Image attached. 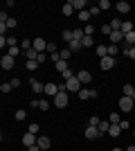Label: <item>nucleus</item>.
Segmentation results:
<instances>
[{
	"mask_svg": "<svg viewBox=\"0 0 135 151\" xmlns=\"http://www.w3.org/2000/svg\"><path fill=\"white\" fill-rule=\"evenodd\" d=\"M133 106H135V99H131V97H119V111L122 113H131L133 111Z\"/></svg>",
	"mask_w": 135,
	"mask_h": 151,
	"instance_id": "obj_1",
	"label": "nucleus"
},
{
	"mask_svg": "<svg viewBox=\"0 0 135 151\" xmlns=\"http://www.w3.org/2000/svg\"><path fill=\"white\" fill-rule=\"evenodd\" d=\"M81 86H84V83L79 81L77 77H72V79H68V81H65V88H68V93H79V90H81Z\"/></svg>",
	"mask_w": 135,
	"mask_h": 151,
	"instance_id": "obj_2",
	"label": "nucleus"
},
{
	"mask_svg": "<svg viewBox=\"0 0 135 151\" xmlns=\"http://www.w3.org/2000/svg\"><path fill=\"white\" fill-rule=\"evenodd\" d=\"M54 106L56 108H65L68 106V93H59L56 97H54Z\"/></svg>",
	"mask_w": 135,
	"mask_h": 151,
	"instance_id": "obj_3",
	"label": "nucleus"
},
{
	"mask_svg": "<svg viewBox=\"0 0 135 151\" xmlns=\"http://www.w3.org/2000/svg\"><path fill=\"white\" fill-rule=\"evenodd\" d=\"M32 47H34L36 52H45V50H47V41L39 36V38H34V41H32Z\"/></svg>",
	"mask_w": 135,
	"mask_h": 151,
	"instance_id": "obj_4",
	"label": "nucleus"
},
{
	"mask_svg": "<svg viewBox=\"0 0 135 151\" xmlns=\"http://www.w3.org/2000/svg\"><path fill=\"white\" fill-rule=\"evenodd\" d=\"M77 95H79V99H90V97H97V90L95 88H81Z\"/></svg>",
	"mask_w": 135,
	"mask_h": 151,
	"instance_id": "obj_5",
	"label": "nucleus"
},
{
	"mask_svg": "<svg viewBox=\"0 0 135 151\" xmlns=\"http://www.w3.org/2000/svg\"><path fill=\"white\" fill-rule=\"evenodd\" d=\"M104 133L99 131V129H97V126H88V129H86V138L88 140H95V138H101Z\"/></svg>",
	"mask_w": 135,
	"mask_h": 151,
	"instance_id": "obj_6",
	"label": "nucleus"
},
{
	"mask_svg": "<svg viewBox=\"0 0 135 151\" xmlns=\"http://www.w3.org/2000/svg\"><path fill=\"white\" fill-rule=\"evenodd\" d=\"M36 140H39V135H34V133L27 131L25 135H23V145H25V147H32V145H36Z\"/></svg>",
	"mask_w": 135,
	"mask_h": 151,
	"instance_id": "obj_7",
	"label": "nucleus"
},
{
	"mask_svg": "<svg viewBox=\"0 0 135 151\" xmlns=\"http://www.w3.org/2000/svg\"><path fill=\"white\" fill-rule=\"evenodd\" d=\"M77 79L81 83H90V81H92V75H90L88 70H79V72H77Z\"/></svg>",
	"mask_w": 135,
	"mask_h": 151,
	"instance_id": "obj_8",
	"label": "nucleus"
},
{
	"mask_svg": "<svg viewBox=\"0 0 135 151\" xmlns=\"http://www.w3.org/2000/svg\"><path fill=\"white\" fill-rule=\"evenodd\" d=\"M36 145H39L41 149H45V151H47V149H50V145H52V140L47 138V135H39V140H36Z\"/></svg>",
	"mask_w": 135,
	"mask_h": 151,
	"instance_id": "obj_9",
	"label": "nucleus"
},
{
	"mask_svg": "<svg viewBox=\"0 0 135 151\" xmlns=\"http://www.w3.org/2000/svg\"><path fill=\"white\" fill-rule=\"evenodd\" d=\"M0 65H2V70H11L14 68V57H9V54L2 57V59H0Z\"/></svg>",
	"mask_w": 135,
	"mask_h": 151,
	"instance_id": "obj_10",
	"label": "nucleus"
},
{
	"mask_svg": "<svg viewBox=\"0 0 135 151\" xmlns=\"http://www.w3.org/2000/svg\"><path fill=\"white\" fill-rule=\"evenodd\" d=\"M99 65H101V70H110L113 65H115V59L113 57H104L101 61H99Z\"/></svg>",
	"mask_w": 135,
	"mask_h": 151,
	"instance_id": "obj_11",
	"label": "nucleus"
},
{
	"mask_svg": "<svg viewBox=\"0 0 135 151\" xmlns=\"http://www.w3.org/2000/svg\"><path fill=\"white\" fill-rule=\"evenodd\" d=\"M115 9H117L119 14H129V12H131V5L126 2V0H119V2L115 5Z\"/></svg>",
	"mask_w": 135,
	"mask_h": 151,
	"instance_id": "obj_12",
	"label": "nucleus"
},
{
	"mask_svg": "<svg viewBox=\"0 0 135 151\" xmlns=\"http://www.w3.org/2000/svg\"><path fill=\"white\" fill-rule=\"evenodd\" d=\"M45 95L56 97V95H59V86H56V83H45Z\"/></svg>",
	"mask_w": 135,
	"mask_h": 151,
	"instance_id": "obj_13",
	"label": "nucleus"
},
{
	"mask_svg": "<svg viewBox=\"0 0 135 151\" xmlns=\"http://www.w3.org/2000/svg\"><path fill=\"white\" fill-rule=\"evenodd\" d=\"M72 7L77 9V14H79V12H86V7H88V0H72Z\"/></svg>",
	"mask_w": 135,
	"mask_h": 151,
	"instance_id": "obj_14",
	"label": "nucleus"
},
{
	"mask_svg": "<svg viewBox=\"0 0 135 151\" xmlns=\"http://www.w3.org/2000/svg\"><path fill=\"white\" fill-rule=\"evenodd\" d=\"M32 106H34V108H41V111H47V108H50V101H45V99H34Z\"/></svg>",
	"mask_w": 135,
	"mask_h": 151,
	"instance_id": "obj_15",
	"label": "nucleus"
},
{
	"mask_svg": "<svg viewBox=\"0 0 135 151\" xmlns=\"http://www.w3.org/2000/svg\"><path fill=\"white\" fill-rule=\"evenodd\" d=\"M95 52H97V57H99V61H101L104 57H108V45H97Z\"/></svg>",
	"mask_w": 135,
	"mask_h": 151,
	"instance_id": "obj_16",
	"label": "nucleus"
},
{
	"mask_svg": "<svg viewBox=\"0 0 135 151\" xmlns=\"http://www.w3.org/2000/svg\"><path fill=\"white\" fill-rule=\"evenodd\" d=\"M115 43H124V34L122 32H113V34H110V45H115Z\"/></svg>",
	"mask_w": 135,
	"mask_h": 151,
	"instance_id": "obj_17",
	"label": "nucleus"
},
{
	"mask_svg": "<svg viewBox=\"0 0 135 151\" xmlns=\"http://www.w3.org/2000/svg\"><path fill=\"white\" fill-rule=\"evenodd\" d=\"M133 27H135V25L131 23V20H124V23H122V29H119V32L126 36V34H131V32H133Z\"/></svg>",
	"mask_w": 135,
	"mask_h": 151,
	"instance_id": "obj_18",
	"label": "nucleus"
},
{
	"mask_svg": "<svg viewBox=\"0 0 135 151\" xmlns=\"http://www.w3.org/2000/svg\"><path fill=\"white\" fill-rule=\"evenodd\" d=\"M29 83H32V90H34V93H45V86L39 81V79H32Z\"/></svg>",
	"mask_w": 135,
	"mask_h": 151,
	"instance_id": "obj_19",
	"label": "nucleus"
},
{
	"mask_svg": "<svg viewBox=\"0 0 135 151\" xmlns=\"http://www.w3.org/2000/svg\"><path fill=\"white\" fill-rule=\"evenodd\" d=\"M68 47H70L72 54H74V52H81V50H84V43H81V41H70V45H68Z\"/></svg>",
	"mask_w": 135,
	"mask_h": 151,
	"instance_id": "obj_20",
	"label": "nucleus"
},
{
	"mask_svg": "<svg viewBox=\"0 0 135 151\" xmlns=\"http://www.w3.org/2000/svg\"><path fill=\"white\" fill-rule=\"evenodd\" d=\"M108 135H113V138L122 135V126H119V124H110V129H108Z\"/></svg>",
	"mask_w": 135,
	"mask_h": 151,
	"instance_id": "obj_21",
	"label": "nucleus"
},
{
	"mask_svg": "<svg viewBox=\"0 0 135 151\" xmlns=\"http://www.w3.org/2000/svg\"><path fill=\"white\" fill-rule=\"evenodd\" d=\"M124 45H126V47H133L135 45V32H131V34L124 36Z\"/></svg>",
	"mask_w": 135,
	"mask_h": 151,
	"instance_id": "obj_22",
	"label": "nucleus"
},
{
	"mask_svg": "<svg viewBox=\"0 0 135 151\" xmlns=\"http://www.w3.org/2000/svg\"><path fill=\"white\" fill-rule=\"evenodd\" d=\"M84 36H86V32L84 29H72V41H84Z\"/></svg>",
	"mask_w": 135,
	"mask_h": 151,
	"instance_id": "obj_23",
	"label": "nucleus"
},
{
	"mask_svg": "<svg viewBox=\"0 0 135 151\" xmlns=\"http://www.w3.org/2000/svg\"><path fill=\"white\" fill-rule=\"evenodd\" d=\"M61 12H63V16H72V14H74V7H72V0H70V2H65Z\"/></svg>",
	"mask_w": 135,
	"mask_h": 151,
	"instance_id": "obj_24",
	"label": "nucleus"
},
{
	"mask_svg": "<svg viewBox=\"0 0 135 151\" xmlns=\"http://www.w3.org/2000/svg\"><path fill=\"white\" fill-rule=\"evenodd\" d=\"M124 95H126V97H131V99H135V86L126 83V86H124Z\"/></svg>",
	"mask_w": 135,
	"mask_h": 151,
	"instance_id": "obj_25",
	"label": "nucleus"
},
{
	"mask_svg": "<svg viewBox=\"0 0 135 151\" xmlns=\"http://www.w3.org/2000/svg\"><path fill=\"white\" fill-rule=\"evenodd\" d=\"M81 43H84V47H97L92 36H84V41H81Z\"/></svg>",
	"mask_w": 135,
	"mask_h": 151,
	"instance_id": "obj_26",
	"label": "nucleus"
},
{
	"mask_svg": "<svg viewBox=\"0 0 135 151\" xmlns=\"http://www.w3.org/2000/svg\"><path fill=\"white\" fill-rule=\"evenodd\" d=\"M59 54H61V59H63V61H68V59L72 57V50H70V47H63V50L59 52Z\"/></svg>",
	"mask_w": 135,
	"mask_h": 151,
	"instance_id": "obj_27",
	"label": "nucleus"
},
{
	"mask_svg": "<svg viewBox=\"0 0 135 151\" xmlns=\"http://www.w3.org/2000/svg\"><path fill=\"white\" fill-rule=\"evenodd\" d=\"M68 68H70V65H68V61H63V59H61V61L56 63V72H65Z\"/></svg>",
	"mask_w": 135,
	"mask_h": 151,
	"instance_id": "obj_28",
	"label": "nucleus"
},
{
	"mask_svg": "<svg viewBox=\"0 0 135 151\" xmlns=\"http://www.w3.org/2000/svg\"><path fill=\"white\" fill-rule=\"evenodd\" d=\"M90 18H92V16H90L88 9H86V12H79V20H81V23H88Z\"/></svg>",
	"mask_w": 135,
	"mask_h": 151,
	"instance_id": "obj_29",
	"label": "nucleus"
},
{
	"mask_svg": "<svg viewBox=\"0 0 135 151\" xmlns=\"http://www.w3.org/2000/svg\"><path fill=\"white\" fill-rule=\"evenodd\" d=\"M11 90H14V86H11V83H2V86H0V93H2V95H7V93H11Z\"/></svg>",
	"mask_w": 135,
	"mask_h": 151,
	"instance_id": "obj_30",
	"label": "nucleus"
},
{
	"mask_svg": "<svg viewBox=\"0 0 135 151\" xmlns=\"http://www.w3.org/2000/svg\"><path fill=\"white\" fill-rule=\"evenodd\" d=\"M39 65H41V63H39V61H27V63H25V68H27V70H29V72H34V70L39 68Z\"/></svg>",
	"mask_w": 135,
	"mask_h": 151,
	"instance_id": "obj_31",
	"label": "nucleus"
},
{
	"mask_svg": "<svg viewBox=\"0 0 135 151\" xmlns=\"http://www.w3.org/2000/svg\"><path fill=\"white\" fill-rule=\"evenodd\" d=\"M88 12H90V16H99L101 9H99V5H92V7H88Z\"/></svg>",
	"mask_w": 135,
	"mask_h": 151,
	"instance_id": "obj_32",
	"label": "nucleus"
},
{
	"mask_svg": "<svg viewBox=\"0 0 135 151\" xmlns=\"http://www.w3.org/2000/svg\"><path fill=\"white\" fill-rule=\"evenodd\" d=\"M110 124H119V122H122V117H119V113H110Z\"/></svg>",
	"mask_w": 135,
	"mask_h": 151,
	"instance_id": "obj_33",
	"label": "nucleus"
},
{
	"mask_svg": "<svg viewBox=\"0 0 135 151\" xmlns=\"http://www.w3.org/2000/svg\"><path fill=\"white\" fill-rule=\"evenodd\" d=\"M117 52H119V47H117V45H108V57L115 59V57H117Z\"/></svg>",
	"mask_w": 135,
	"mask_h": 151,
	"instance_id": "obj_34",
	"label": "nucleus"
},
{
	"mask_svg": "<svg viewBox=\"0 0 135 151\" xmlns=\"http://www.w3.org/2000/svg\"><path fill=\"white\" fill-rule=\"evenodd\" d=\"M61 77H63V81H68V79H72V77H77V75H74V72H72V70L68 68L65 72H61Z\"/></svg>",
	"mask_w": 135,
	"mask_h": 151,
	"instance_id": "obj_35",
	"label": "nucleus"
},
{
	"mask_svg": "<svg viewBox=\"0 0 135 151\" xmlns=\"http://www.w3.org/2000/svg\"><path fill=\"white\" fill-rule=\"evenodd\" d=\"M124 54L129 59H135V47H126V45H124Z\"/></svg>",
	"mask_w": 135,
	"mask_h": 151,
	"instance_id": "obj_36",
	"label": "nucleus"
},
{
	"mask_svg": "<svg viewBox=\"0 0 135 151\" xmlns=\"http://www.w3.org/2000/svg\"><path fill=\"white\" fill-rule=\"evenodd\" d=\"M7 54L16 59V57H18V54H20V47H18V45H16V47H9V52H7Z\"/></svg>",
	"mask_w": 135,
	"mask_h": 151,
	"instance_id": "obj_37",
	"label": "nucleus"
},
{
	"mask_svg": "<svg viewBox=\"0 0 135 151\" xmlns=\"http://www.w3.org/2000/svg\"><path fill=\"white\" fill-rule=\"evenodd\" d=\"M39 131H41V126L36 124V122H32V124H29V133H34V135H39Z\"/></svg>",
	"mask_w": 135,
	"mask_h": 151,
	"instance_id": "obj_38",
	"label": "nucleus"
},
{
	"mask_svg": "<svg viewBox=\"0 0 135 151\" xmlns=\"http://www.w3.org/2000/svg\"><path fill=\"white\" fill-rule=\"evenodd\" d=\"M97 129H99L101 133H108V129H110V122H101V124L97 126Z\"/></svg>",
	"mask_w": 135,
	"mask_h": 151,
	"instance_id": "obj_39",
	"label": "nucleus"
},
{
	"mask_svg": "<svg viewBox=\"0 0 135 151\" xmlns=\"http://www.w3.org/2000/svg\"><path fill=\"white\" fill-rule=\"evenodd\" d=\"M99 124H101V120H99L97 115H92V117H90V122H88V126H99Z\"/></svg>",
	"mask_w": 135,
	"mask_h": 151,
	"instance_id": "obj_40",
	"label": "nucleus"
},
{
	"mask_svg": "<svg viewBox=\"0 0 135 151\" xmlns=\"http://www.w3.org/2000/svg\"><path fill=\"white\" fill-rule=\"evenodd\" d=\"M14 117H16L18 122H23V120L27 117V113H25V111H16V115H14Z\"/></svg>",
	"mask_w": 135,
	"mask_h": 151,
	"instance_id": "obj_41",
	"label": "nucleus"
},
{
	"mask_svg": "<svg viewBox=\"0 0 135 151\" xmlns=\"http://www.w3.org/2000/svg\"><path fill=\"white\" fill-rule=\"evenodd\" d=\"M45 52H47L50 57H52V54H56V45H54V43H47V50H45Z\"/></svg>",
	"mask_w": 135,
	"mask_h": 151,
	"instance_id": "obj_42",
	"label": "nucleus"
},
{
	"mask_svg": "<svg viewBox=\"0 0 135 151\" xmlns=\"http://www.w3.org/2000/svg\"><path fill=\"white\" fill-rule=\"evenodd\" d=\"M61 36H63V41H68V43H70V41H72V29H65Z\"/></svg>",
	"mask_w": 135,
	"mask_h": 151,
	"instance_id": "obj_43",
	"label": "nucleus"
},
{
	"mask_svg": "<svg viewBox=\"0 0 135 151\" xmlns=\"http://www.w3.org/2000/svg\"><path fill=\"white\" fill-rule=\"evenodd\" d=\"M16 45H18V41H16L14 36H9V38H7V47H16Z\"/></svg>",
	"mask_w": 135,
	"mask_h": 151,
	"instance_id": "obj_44",
	"label": "nucleus"
},
{
	"mask_svg": "<svg viewBox=\"0 0 135 151\" xmlns=\"http://www.w3.org/2000/svg\"><path fill=\"white\" fill-rule=\"evenodd\" d=\"M99 9H101V12L110 9V2H108V0H101V2H99Z\"/></svg>",
	"mask_w": 135,
	"mask_h": 151,
	"instance_id": "obj_45",
	"label": "nucleus"
},
{
	"mask_svg": "<svg viewBox=\"0 0 135 151\" xmlns=\"http://www.w3.org/2000/svg\"><path fill=\"white\" fill-rule=\"evenodd\" d=\"M5 25H7V29H14V27L18 25V23H16V18H9V20L5 23Z\"/></svg>",
	"mask_w": 135,
	"mask_h": 151,
	"instance_id": "obj_46",
	"label": "nucleus"
},
{
	"mask_svg": "<svg viewBox=\"0 0 135 151\" xmlns=\"http://www.w3.org/2000/svg\"><path fill=\"white\" fill-rule=\"evenodd\" d=\"M84 32H86V36H92V32H95V27H92V25H86V27H84Z\"/></svg>",
	"mask_w": 135,
	"mask_h": 151,
	"instance_id": "obj_47",
	"label": "nucleus"
},
{
	"mask_svg": "<svg viewBox=\"0 0 135 151\" xmlns=\"http://www.w3.org/2000/svg\"><path fill=\"white\" fill-rule=\"evenodd\" d=\"M101 32H104V34H108V36H110V34H113V27H110V25H101Z\"/></svg>",
	"mask_w": 135,
	"mask_h": 151,
	"instance_id": "obj_48",
	"label": "nucleus"
},
{
	"mask_svg": "<svg viewBox=\"0 0 135 151\" xmlns=\"http://www.w3.org/2000/svg\"><path fill=\"white\" fill-rule=\"evenodd\" d=\"M45 59H47V54H45V52H41V54H39V59H36V61H39V63H43Z\"/></svg>",
	"mask_w": 135,
	"mask_h": 151,
	"instance_id": "obj_49",
	"label": "nucleus"
},
{
	"mask_svg": "<svg viewBox=\"0 0 135 151\" xmlns=\"http://www.w3.org/2000/svg\"><path fill=\"white\" fill-rule=\"evenodd\" d=\"M27 151H43L39 145H32V147H27Z\"/></svg>",
	"mask_w": 135,
	"mask_h": 151,
	"instance_id": "obj_50",
	"label": "nucleus"
},
{
	"mask_svg": "<svg viewBox=\"0 0 135 151\" xmlns=\"http://www.w3.org/2000/svg\"><path fill=\"white\" fill-rule=\"evenodd\" d=\"M9 83H11L14 88H18V86H20V79H11V81H9Z\"/></svg>",
	"mask_w": 135,
	"mask_h": 151,
	"instance_id": "obj_51",
	"label": "nucleus"
},
{
	"mask_svg": "<svg viewBox=\"0 0 135 151\" xmlns=\"http://www.w3.org/2000/svg\"><path fill=\"white\" fill-rule=\"evenodd\" d=\"M126 151H135V147H133V145H131V147H129V149H126Z\"/></svg>",
	"mask_w": 135,
	"mask_h": 151,
	"instance_id": "obj_52",
	"label": "nucleus"
},
{
	"mask_svg": "<svg viewBox=\"0 0 135 151\" xmlns=\"http://www.w3.org/2000/svg\"><path fill=\"white\" fill-rule=\"evenodd\" d=\"M113 151H122V149H113Z\"/></svg>",
	"mask_w": 135,
	"mask_h": 151,
	"instance_id": "obj_53",
	"label": "nucleus"
},
{
	"mask_svg": "<svg viewBox=\"0 0 135 151\" xmlns=\"http://www.w3.org/2000/svg\"><path fill=\"white\" fill-rule=\"evenodd\" d=\"M133 25H135V18H133Z\"/></svg>",
	"mask_w": 135,
	"mask_h": 151,
	"instance_id": "obj_54",
	"label": "nucleus"
},
{
	"mask_svg": "<svg viewBox=\"0 0 135 151\" xmlns=\"http://www.w3.org/2000/svg\"><path fill=\"white\" fill-rule=\"evenodd\" d=\"M133 135H135V131H133Z\"/></svg>",
	"mask_w": 135,
	"mask_h": 151,
	"instance_id": "obj_55",
	"label": "nucleus"
},
{
	"mask_svg": "<svg viewBox=\"0 0 135 151\" xmlns=\"http://www.w3.org/2000/svg\"><path fill=\"white\" fill-rule=\"evenodd\" d=\"M133 47H135V45H133Z\"/></svg>",
	"mask_w": 135,
	"mask_h": 151,
	"instance_id": "obj_56",
	"label": "nucleus"
}]
</instances>
